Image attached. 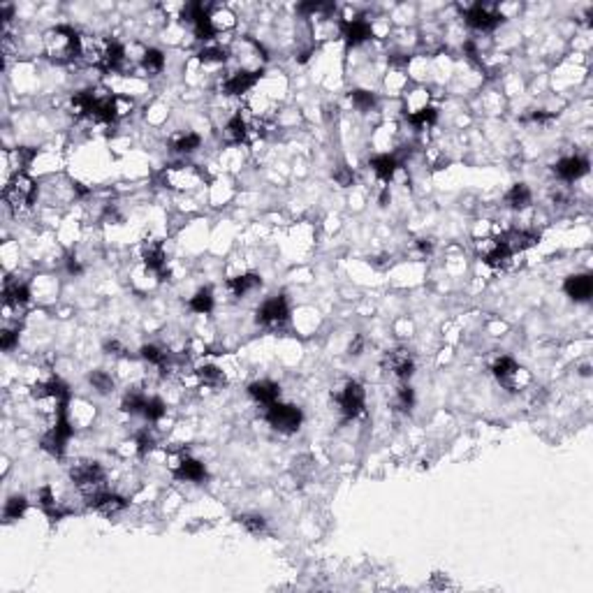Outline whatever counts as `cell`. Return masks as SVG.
<instances>
[{"instance_id": "obj_1", "label": "cell", "mask_w": 593, "mask_h": 593, "mask_svg": "<svg viewBox=\"0 0 593 593\" xmlns=\"http://www.w3.org/2000/svg\"><path fill=\"white\" fill-rule=\"evenodd\" d=\"M44 53L53 63L68 65L81 58V35L70 26H56L44 33Z\"/></svg>"}, {"instance_id": "obj_2", "label": "cell", "mask_w": 593, "mask_h": 593, "mask_svg": "<svg viewBox=\"0 0 593 593\" xmlns=\"http://www.w3.org/2000/svg\"><path fill=\"white\" fill-rule=\"evenodd\" d=\"M33 398L42 413L51 415V420H56L65 413V406H68V389L58 378H51L33 387Z\"/></svg>"}, {"instance_id": "obj_3", "label": "cell", "mask_w": 593, "mask_h": 593, "mask_svg": "<svg viewBox=\"0 0 593 593\" xmlns=\"http://www.w3.org/2000/svg\"><path fill=\"white\" fill-rule=\"evenodd\" d=\"M70 478L74 482V487H77L83 496L88 500L93 496L102 494L105 489V470L98 461H77L70 470Z\"/></svg>"}, {"instance_id": "obj_4", "label": "cell", "mask_w": 593, "mask_h": 593, "mask_svg": "<svg viewBox=\"0 0 593 593\" xmlns=\"http://www.w3.org/2000/svg\"><path fill=\"white\" fill-rule=\"evenodd\" d=\"M3 200L7 207H12L14 211L31 209L33 202L37 200V183L28 174L19 172L7 181L5 190H3Z\"/></svg>"}, {"instance_id": "obj_5", "label": "cell", "mask_w": 593, "mask_h": 593, "mask_svg": "<svg viewBox=\"0 0 593 593\" xmlns=\"http://www.w3.org/2000/svg\"><path fill=\"white\" fill-rule=\"evenodd\" d=\"M301 411L292 403H274L267 408V422L281 433H294L301 426Z\"/></svg>"}, {"instance_id": "obj_6", "label": "cell", "mask_w": 593, "mask_h": 593, "mask_svg": "<svg viewBox=\"0 0 593 593\" xmlns=\"http://www.w3.org/2000/svg\"><path fill=\"white\" fill-rule=\"evenodd\" d=\"M287 318H290V309H287L285 296H272V299H267L255 313L257 324H262V327H267V329L283 327V324L287 322Z\"/></svg>"}, {"instance_id": "obj_7", "label": "cell", "mask_w": 593, "mask_h": 593, "mask_svg": "<svg viewBox=\"0 0 593 593\" xmlns=\"http://www.w3.org/2000/svg\"><path fill=\"white\" fill-rule=\"evenodd\" d=\"M70 435H72V424L68 420V415L63 413L51 422L49 431H46V435L42 438V448L46 452H51L53 457H61L65 445H68V440H70Z\"/></svg>"}, {"instance_id": "obj_8", "label": "cell", "mask_w": 593, "mask_h": 593, "mask_svg": "<svg viewBox=\"0 0 593 593\" xmlns=\"http://www.w3.org/2000/svg\"><path fill=\"white\" fill-rule=\"evenodd\" d=\"M336 403H339L341 415L346 417V420H355V417L364 411V387L352 380V383H348L341 389V394L336 396Z\"/></svg>"}, {"instance_id": "obj_9", "label": "cell", "mask_w": 593, "mask_h": 593, "mask_svg": "<svg viewBox=\"0 0 593 593\" xmlns=\"http://www.w3.org/2000/svg\"><path fill=\"white\" fill-rule=\"evenodd\" d=\"M383 368L398 380H408L415 373V359L406 348H394V350L385 352Z\"/></svg>"}, {"instance_id": "obj_10", "label": "cell", "mask_w": 593, "mask_h": 593, "mask_svg": "<svg viewBox=\"0 0 593 593\" xmlns=\"http://www.w3.org/2000/svg\"><path fill=\"white\" fill-rule=\"evenodd\" d=\"M259 79V70H237L227 74L225 79L220 81V91L225 93V96H244L250 88L255 86Z\"/></svg>"}, {"instance_id": "obj_11", "label": "cell", "mask_w": 593, "mask_h": 593, "mask_svg": "<svg viewBox=\"0 0 593 593\" xmlns=\"http://www.w3.org/2000/svg\"><path fill=\"white\" fill-rule=\"evenodd\" d=\"M202 174L192 165H172L165 170V183L174 190H190L200 183Z\"/></svg>"}, {"instance_id": "obj_12", "label": "cell", "mask_w": 593, "mask_h": 593, "mask_svg": "<svg viewBox=\"0 0 593 593\" xmlns=\"http://www.w3.org/2000/svg\"><path fill=\"white\" fill-rule=\"evenodd\" d=\"M463 19H466V24L470 28H475V31H482V33H487V31H494V28L503 21V16L496 14L494 9H491L489 5H470L466 9V14H463Z\"/></svg>"}, {"instance_id": "obj_13", "label": "cell", "mask_w": 593, "mask_h": 593, "mask_svg": "<svg viewBox=\"0 0 593 593\" xmlns=\"http://www.w3.org/2000/svg\"><path fill=\"white\" fill-rule=\"evenodd\" d=\"M589 172V163L579 155H568L561 158L559 163L554 165V174L563 181H577L584 174Z\"/></svg>"}, {"instance_id": "obj_14", "label": "cell", "mask_w": 593, "mask_h": 593, "mask_svg": "<svg viewBox=\"0 0 593 593\" xmlns=\"http://www.w3.org/2000/svg\"><path fill=\"white\" fill-rule=\"evenodd\" d=\"M172 470L179 480H188V482H202L204 478H207V468H204V463L188 457V454H183V457L176 459V463H172Z\"/></svg>"}, {"instance_id": "obj_15", "label": "cell", "mask_w": 593, "mask_h": 593, "mask_svg": "<svg viewBox=\"0 0 593 593\" xmlns=\"http://www.w3.org/2000/svg\"><path fill=\"white\" fill-rule=\"evenodd\" d=\"M491 371H494V376L498 378L500 385H505L507 389H517L519 387V373H522V368L517 366V361L512 357H498L494 364H491Z\"/></svg>"}, {"instance_id": "obj_16", "label": "cell", "mask_w": 593, "mask_h": 593, "mask_svg": "<svg viewBox=\"0 0 593 593\" xmlns=\"http://www.w3.org/2000/svg\"><path fill=\"white\" fill-rule=\"evenodd\" d=\"M341 35L346 37L348 44L357 46L373 37V28H371V24L364 21V19H348V21L341 24Z\"/></svg>"}, {"instance_id": "obj_17", "label": "cell", "mask_w": 593, "mask_h": 593, "mask_svg": "<svg viewBox=\"0 0 593 593\" xmlns=\"http://www.w3.org/2000/svg\"><path fill=\"white\" fill-rule=\"evenodd\" d=\"M248 394L255 403L269 408L281 398V387H278L276 383H272V380H257V383L248 385Z\"/></svg>"}, {"instance_id": "obj_18", "label": "cell", "mask_w": 593, "mask_h": 593, "mask_svg": "<svg viewBox=\"0 0 593 593\" xmlns=\"http://www.w3.org/2000/svg\"><path fill=\"white\" fill-rule=\"evenodd\" d=\"M88 505H91L93 510H96V512L111 517V515L123 512V510H125V498H120V496H116V494H109V491H102V494L93 496V498L88 500Z\"/></svg>"}, {"instance_id": "obj_19", "label": "cell", "mask_w": 593, "mask_h": 593, "mask_svg": "<svg viewBox=\"0 0 593 593\" xmlns=\"http://www.w3.org/2000/svg\"><path fill=\"white\" fill-rule=\"evenodd\" d=\"M142 259L151 272L160 274V276L165 274L167 255H165V246L160 244V241H146L144 248H142Z\"/></svg>"}, {"instance_id": "obj_20", "label": "cell", "mask_w": 593, "mask_h": 593, "mask_svg": "<svg viewBox=\"0 0 593 593\" xmlns=\"http://www.w3.org/2000/svg\"><path fill=\"white\" fill-rule=\"evenodd\" d=\"M565 294L570 296L574 301H587L589 296L593 294V281L589 274H577V276H570L568 281L563 285Z\"/></svg>"}, {"instance_id": "obj_21", "label": "cell", "mask_w": 593, "mask_h": 593, "mask_svg": "<svg viewBox=\"0 0 593 593\" xmlns=\"http://www.w3.org/2000/svg\"><path fill=\"white\" fill-rule=\"evenodd\" d=\"M248 135H250L248 120L241 116V111H237V114L225 123V128H222V139H225V144H241V142H246Z\"/></svg>"}, {"instance_id": "obj_22", "label": "cell", "mask_w": 593, "mask_h": 593, "mask_svg": "<svg viewBox=\"0 0 593 593\" xmlns=\"http://www.w3.org/2000/svg\"><path fill=\"white\" fill-rule=\"evenodd\" d=\"M3 299H5V309H21V306L31 301V290H28L26 283L7 281L3 290Z\"/></svg>"}, {"instance_id": "obj_23", "label": "cell", "mask_w": 593, "mask_h": 593, "mask_svg": "<svg viewBox=\"0 0 593 593\" xmlns=\"http://www.w3.org/2000/svg\"><path fill=\"white\" fill-rule=\"evenodd\" d=\"M500 239H503V244L512 250V253H519V250H526L537 244V234L531 230H510L507 234H503Z\"/></svg>"}, {"instance_id": "obj_24", "label": "cell", "mask_w": 593, "mask_h": 593, "mask_svg": "<svg viewBox=\"0 0 593 593\" xmlns=\"http://www.w3.org/2000/svg\"><path fill=\"white\" fill-rule=\"evenodd\" d=\"M371 170L376 172V176L383 183H389V181H394V176L398 172V163H396L394 155L383 153V155H376L373 160H371Z\"/></svg>"}, {"instance_id": "obj_25", "label": "cell", "mask_w": 593, "mask_h": 593, "mask_svg": "<svg viewBox=\"0 0 593 593\" xmlns=\"http://www.w3.org/2000/svg\"><path fill=\"white\" fill-rule=\"evenodd\" d=\"M259 285H262V278H259L257 274H244V276L230 278V283H227L230 292L234 296H246L253 290H257Z\"/></svg>"}, {"instance_id": "obj_26", "label": "cell", "mask_w": 593, "mask_h": 593, "mask_svg": "<svg viewBox=\"0 0 593 593\" xmlns=\"http://www.w3.org/2000/svg\"><path fill=\"white\" fill-rule=\"evenodd\" d=\"M200 63L209 70H220L227 63V51L222 46H204L200 51Z\"/></svg>"}, {"instance_id": "obj_27", "label": "cell", "mask_w": 593, "mask_h": 593, "mask_svg": "<svg viewBox=\"0 0 593 593\" xmlns=\"http://www.w3.org/2000/svg\"><path fill=\"white\" fill-rule=\"evenodd\" d=\"M139 68L144 70V74H158V72H163V68H165V56H163V51L153 49V46H148V49H144L142 56H139Z\"/></svg>"}, {"instance_id": "obj_28", "label": "cell", "mask_w": 593, "mask_h": 593, "mask_svg": "<svg viewBox=\"0 0 593 593\" xmlns=\"http://www.w3.org/2000/svg\"><path fill=\"white\" fill-rule=\"evenodd\" d=\"M505 204H507L510 209H517V211L526 209L528 204H531V190H528V185L515 183L512 188L507 190V195H505Z\"/></svg>"}, {"instance_id": "obj_29", "label": "cell", "mask_w": 593, "mask_h": 593, "mask_svg": "<svg viewBox=\"0 0 593 593\" xmlns=\"http://www.w3.org/2000/svg\"><path fill=\"white\" fill-rule=\"evenodd\" d=\"M200 144H202V137L197 133H181L172 139V148L176 153H183V155L195 153L200 148Z\"/></svg>"}, {"instance_id": "obj_30", "label": "cell", "mask_w": 593, "mask_h": 593, "mask_svg": "<svg viewBox=\"0 0 593 593\" xmlns=\"http://www.w3.org/2000/svg\"><path fill=\"white\" fill-rule=\"evenodd\" d=\"M195 376H197V383L200 385H207V387H218L225 383V376H222V371L213 364H204L200 368H195Z\"/></svg>"}, {"instance_id": "obj_31", "label": "cell", "mask_w": 593, "mask_h": 593, "mask_svg": "<svg viewBox=\"0 0 593 593\" xmlns=\"http://www.w3.org/2000/svg\"><path fill=\"white\" fill-rule=\"evenodd\" d=\"M188 306H190V311L200 313V315L211 313V309H213V292L209 290V287H202V290L195 292V296H190Z\"/></svg>"}, {"instance_id": "obj_32", "label": "cell", "mask_w": 593, "mask_h": 593, "mask_svg": "<svg viewBox=\"0 0 593 593\" xmlns=\"http://www.w3.org/2000/svg\"><path fill=\"white\" fill-rule=\"evenodd\" d=\"M435 118H438V111L426 105V107L417 109V111H411V114H408V123L415 125V128H429V125L435 123Z\"/></svg>"}, {"instance_id": "obj_33", "label": "cell", "mask_w": 593, "mask_h": 593, "mask_svg": "<svg viewBox=\"0 0 593 593\" xmlns=\"http://www.w3.org/2000/svg\"><path fill=\"white\" fill-rule=\"evenodd\" d=\"M415 403V394H413V389L408 387V385H398L394 389V398H392V406L396 408L398 413H408L413 408Z\"/></svg>"}, {"instance_id": "obj_34", "label": "cell", "mask_w": 593, "mask_h": 593, "mask_svg": "<svg viewBox=\"0 0 593 593\" xmlns=\"http://www.w3.org/2000/svg\"><path fill=\"white\" fill-rule=\"evenodd\" d=\"M26 507H28V500H26L24 496H12V498H9L7 503H5L3 515H5L7 522H14V519L24 517Z\"/></svg>"}, {"instance_id": "obj_35", "label": "cell", "mask_w": 593, "mask_h": 593, "mask_svg": "<svg viewBox=\"0 0 593 593\" xmlns=\"http://www.w3.org/2000/svg\"><path fill=\"white\" fill-rule=\"evenodd\" d=\"M165 415V403L155 396H146V403L142 408V417L148 422H158Z\"/></svg>"}, {"instance_id": "obj_36", "label": "cell", "mask_w": 593, "mask_h": 593, "mask_svg": "<svg viewBox=\"0 0 593 593\" xmlns=\"http://www.w3.org/2000/svg\"><path fill=\"white\" fill-rule=\"evenodd\" d=\"M350 102L352 105H355V109H359V111H371L376 107V96L371 91H352L350 93Z\"/></svg>"}, {"instance_id": "obj_37", "label": "cell", "mask_w": 593, "mask_h": 593, "mask_svg": "<svg viewBox=\"0 0 593 593\" xmlns=\"http://www.w3.org/2000/svg\"><path fill=\"white\" fill-rule=\"evenodd\" d=\"M237 522L244 526L248 533H264V528H267V519L262 515H239Z\"/></svg>"}, {"instance_id": "obj_38", "label": "cell", "mask_w": 593, "mask_h": 593, "mask_svg": "<svg viewBox=\"0 0 593 593\" xmlns=\"http://www.w3.org/2000/svg\"><path fill=\"white\" fill-rule=\"evenodd\" d=\"M88 380L100 394H109L111 389H114V380H111V376L105 373V371H93V373L88 376Z\"/></svg>"}, {"instance_id": "obj_39", "label": "cell", "mask_w": 593, "mask_h": 593, "mask_svg": "<svg viewBox=\"0 0 593 593\" xmlns=\"http://www.w3.org/2000/svg\"><path fill=\"white\" fill-rule=\"evenodd\" d=\"M16 341H19V334L14 329H5L3 336H0V346H3V350H12L16 346Z\"/></svg>"}, {"instance_id": "obj_40", "label": "cell", "mask_w": 593, "mask_h": 593, "mask_svg": "<svg viewBox=\"0 0 593 593\" xmlns=\"http://www.w3.org/2000/svg\"><path fill=\"white\" fill-rule=\"evenodd\" d=\"M413 253L417 257H426L431 253V241H426V239H417L415 241V246H413Z\"/></svg>"}, {"instance_id": "obj_41", "label": "cell", "mask_w": 593, "mask_h": 593, "mask_svg": "<svg viewBox=\"0 0 593 593\" xmlns=\"http://www.w3.org/2000/svg\"><path fill=\"white\" fill-rule=\"evenodd\" d=\"M334 179H336L341 185H350L352 181H355V174H352L350 170H346V167H341V170L334 172Z\"/></svg>"}, {"instance_id": "obj_42", "label": "cell", "mask_w": 593, "mask_h": 593, "mask_svg": "<svg viewBox=\"0 0 593 593\" xmlns=\"http://www.w3.org/2000/svg\"><path fill=\"white\" fill-rule=\"evenodd\" d=\"M105 350L109 352V355H116V357H123L125 355V348L120 346L118 341H109L107 346H105Z\"/></svg>"}, {"instance_id": "obj_43", "label": "cell", "mask_w": 593, "mask_h": 593, "mask_svg": "<svg viewBox=\"0 0 593 593\" xmlns=\"http://www.w3.org/2000/svg\"><path fill=\"white\" fill-rule=\"evenodd\" d=\"M361 348H364V339L357 336L355 341L350 343V355H361Z\"/></svg>"}]
</instances>
